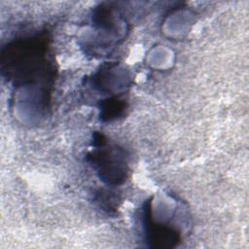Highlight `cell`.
I'll return each instance as SVG.
<instances>
[{"instance_id":"7a4b0ae2","label":"cell","mask_w":249,"mask_h":249,"mask_svg":"<svg viewBox=\"0 0 249 249\" xmlns=\"http://www.w3.org/2000/svg\"><path fill=\"white\" fill-rule=\"evenodd\" d=\"M123 104L121 102H116V101H109V104L104 106L103 111L106 117L111 118V117H117L123 109Z\"/></svg>"},{"instance_id":"6da1fadb","label":"cell","mask_w":249,"mask_h":249,"mask_svg":"<svg viewBox=\"0 0 249 249\" xmlns=\"http://www.w3.org/2000/svg\"><path fill=\"white\" fill-rule=\"evenodd\" d=\"M93 163L96 164L102 177L106 179H119L124 177V163L114 151H99L93 154Z\"/></svg>"}]
</instances>
